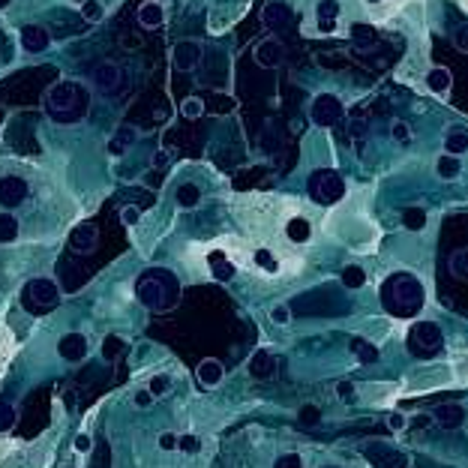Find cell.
Here are the masks:
<instances>
[{
  "label": "cell",
  "instance_id": "obj_5",
  "mask_svg": "<svg viewBox=\"0 0 468 468\" xmlns=\"http://www.w3.org/2000/svg\"><path fill=\"white\" fill-rule=\"evenodd\" d=\"M57 297H61V288H57L52 280H45V276L31 280V282L24 285V306H27V310H33V312L54 306Z\"/></svg>",
  "mask_w": 468,
  "mask_h": 468
},
{
  "label": "cell",
  "instance_id": "obj_7",
  "mask_svg": "<svg viewBox=\"0 0 468 468\" xmlns=\"http://www.w3.org/2000/svg\"><path fill=\"white\" fill-rule=\"evenodd\" d=\"M408 348L412 352H435V348H441V331H438V324L417 322L408 331Z\"/></svg>",
  "mask_w": 468,
  "mask_h": 468
},
{
  "label": "cell",
  "instance_id": "obj_14",
  "mask_svg": "<svg viewBox=\"0 0 468 468\" xmlns=\"http://www.w3.org/2000/svg\"><path fill=\"white\" fill-rule=\"evenodd\" d=\"M432 423H438L441 430H456V426H462L465 423V408L462 405H453V402H447V405H438L432 408Z\"/></svg>",
  "mask_w": 468,
  "mask_h": 468
},
{
  "label": "cell",
  "instance_id": "obj_46",
  "mask_svg": "<svg viewBox=\"0 0 468 468\" xmlns=\"http://www.w3.org/2000/svg\"><path fill=\"white\" fill-rule=\"evenodd\" d=\"M73 447H75L78 453H91V447H93V438H91V435H75Z\"/></svg>",
  "mask_w": 468,
  "mask_h": 468
},
{
  "label": "cell",
  "instance_id": "obj_21",
  "mask_svg": "<svg viewBox=\"0 0 468 468\" xmlns=\"http://www.w3.org/2000/svg\"><path fill=\"white\" fill-rule=\"evenodd\" d=\"M435 174L441 177V181H456V177L462 174V159H460V156H451V153L438 156V163H435Z\"/></svg>",
  "mask_w": 468,
  "mask_h": 468
},
{
  "label": "cell",
  "instance_id": "obj_27",
  "mask_svg": "<svg viewBox=\"0 0 468 468\" xmlns=\"http://www.w3.org/2000/svg\"><path fill=\"white\" fill-rule=\"evenodd\" d=\"M133 142H135V133L129 126H121V129H117V135L108 142V153H112V156H123L126 147L133 144Z\"/></svg>",
  "mask_w": 468,
  "mask_h": 468
},
{
  "label": "cell",
  "instance_id": "obj_25",
  "mask_svg": "<svg viewBox=\"0 0 468 468\" xmlns=\"http://www.w3.org/2000/svg\"><path fill=\"white\" fill-rule=\"evenodd\" d=\"M468 151V133L465 129H451L444 138V153H451V156H462Z\"/></svg>",
  "mask_w": 468,
  "mask_h": 468
},
{
  "label": "cell",
  "instance_id": "obj_36",
  "mask_svg": "<svg viewBox=\"0 0 468 468\" xmlns=\"http://www.w3.org/2000/svg\"><path fill=\"white\" fill-rule=\"evenodd\" d=\"M297 421H301V426H318V421H322V408H318V405H303L301 412H297Z\"/></svg>",
  "mask_w": 468,
  "mask_h": 468
},
{
  "label": "cell",
  "instance_id": "obj_8",
  "mask_svg": "<svg viewBox=\"0 0 468 468\" xmlns=\"http://www.w3.org/2000/svg\"><path fill=\"white\" fill-rule=\"evenodd\" d=\"M252 57H255V63L258 66H264V69H276L282 61H285V45L280 43V39H262V43L255 45V52H252Z\"/></svg>",
  "mask_w": 468,
  "mask_h": 468
},
{
  "label": "cell",
  "instance_id": "obj_24",
  "mask_svg": "<svg viewBox=\"0 0 468 468\" xmlns=\"http://www.w3.org/2000/svg\"><path fill=\"white\" fill-rule=\"evenodd\" d=\"M285 234H288V241H294V243H306V241H310V234H312V225L306 222L303 216H294V219H288Z\"/></svg>",
  "mask_w": 468,
  "mask_h": 468
},
{
  "label": "cell",
  "instance_id": "obj_39",
  "mask_svg": "<svg viewBox=\"0 0 468 468\" xmlns=\"http://www.w3.org/2000/svg\"><path fill=\"white\" fill-rule=\"evenodd\" d=\"M13 423H15V408L6 405V402H0V432H6Z\"/></svg>",
  "mask_w": 468,
  "mask_h": 468
},
{
  "label": "cell",
  "instance_id": "obj_38",
  "mask_svg": "<svg viewBox=\"0 0 468 468\" xmlns=\"http://www.w3.org/2000/svg\"><path fill=\"white\" fill-rule=\"evenodd\" d=\"M234 108V99L232 96H213L211 99V108L207 112H213V114H228Z\"/></svg>",
  "mask_w": 468,
  "mask_h": 468
},
{
  "label": "cell",
  "instance_id": "obj_19",
  "mask_svg": "<svg viewBox=\"0 0 468 468\" xmlns=\"http://www.w3.org/2000/svg\"><path fill=\"white\" fill-rule=\"evenodd\" d=\"M195 375H198V382H202V387H216V384H222L225 370H222V363H219V361H202V363H198V370H195Z\"/></svg>",
  "mask_w": 468,
  "mask_h": 468
},
{
  "label": "cell",
  "instance_id": "obj_41",
  "mask_svg": "<svg viewBox=\"0 0 468 468\" xmlns=\"http://www.w3.org/2000/svg\"><path fill=\"white\" fill-rule=\"evenodd\" d=\"M273 468H303V456H297V453H282L280 460L273 462Z\"/></svg>",
  "mask_w": 468,
  "mask_h": 468
},
{
  "label": "cell",
  "instance_id": "obj_42",
  "mask_svg": "<svg viewBox=\"0 0 468 468\" xmlns=\"http://www.w3.org/2000/svg\"><path fill=\"white\" fill-rule=\"evenodd\" d=\"M271 322L273 324H288V322H292V310H288L285 303H276L271 310Z\"/></svg>",
  "mask_w": 468,
  "mask_h": 468
},
{
  "label": "cell",
  "instance_id": "obj_33",
  "mask_svg": "<svg viewBox=\"0 0 468 468\" xmlns=\"http://www.w3.org/2000/svg\"><path fill=\"white\" fill-rule=\"evenodd\" d=\"M204 112H207V103H204V99H198V96H186L181 103V114L189 117V121H198Z\"/></svg>",
  "mask_w": 468,
  "mask_h": 468
},
{
  "label": "cell",
  "instance_id": "obj_18",
  "mask_svg": "<svg viewBox=\"0 0 468 468\" xmlns=\"http://www.w3.org/2000/svg\"><path fill=\"white\" fill-rule=\"evenodd\" d=\"M276 372V357L271 352H255L252 354V361H250V375L252 378H271Z\"/></svg>",
  "mask_w": 468,
  "mask_h": 468
},
{
  "label": "cell",
  "instance_id": "obj_11",
  "mask_svg": "<svg viewBox=\"0 0 468 468\" xmlns=\"http://www.w3.org/2000/svg\"><path fill=\"white\" fill-rule=\"evenodd\" d=\"M99 243V228L93 222H84V225H75L73 234H69V246H73L75 252H93Z\"/></svg>",
  "mask_w": 468,
  "mask_h": 468
},
{
  "label": "cell",
  "instance_id": "obj_35",
  "mask_svg": "<svg viewBox=\"0 0 468 468\" xmlns=\"http://www.w3.org/2000/svg\"><path fill=\"white\" fill-rule=\"evenodd\" d=\"M366 282V273H363V267H357V264H348L345 271H342V285L345 288H363Z\"/></svg>",
  "mask_w": 468,
  "mask_h": 468
},
{
  "label": "cell",
  "instance_id": "obj_32",
  "mask_svg": "<svg viewBox=\"0 0 468 468\" xmlns=\"http://www.w3.org/2000/svg\"><path fill=\"white\" fill-rule=\"evenodd\" d=\"M18 237V219L13 213H0V243H13Z\"/></svg>",
  "mask_w": 468,
  "mask_h": 468
},
{
  "label": "cell",
  "instance_id": "obj_20",
  "mask_svg": "<svg viewBox=\"0 0 468 468\" xmlns=\"http://www.w3.org/2000/svg\"><path fill=\"white\" fill-rule=\"evenodd\" d=\"M315 15H318V27H322L324 33H331L336 27V15H340V3L336 0H322V3L315 6Z\"/></svg>",
  "mask_w": 468,
  "mask_h": 468
},
{
  "label": "cell",
  "instance_id": "obj_54",
  "mask_svg": "<svg viewBox=\"0 0 468 468\" xmlns=\"http://www.w3.org/2000/svg\"><path fill=\"white\" fill-rule=\"evenodd\" d=\"M75 3H84V0H75Z\"/></svg>",
  "mask_w": 468,
  "mask_h": 468
},
{
  "label": "cell",
  "instance_id": "obj_23",
  "mask_svg": "<svg viewBox=\"0 0 468 468\" xmlns=\"http://www.w3.org/2000/svg\"><path fill=\"white\" fill-rule=\"evenodd\" d=\"M451 73H447L444 66H435V69H430V73H426V87H430L432 93H447L451 91Z\"/></svg>",
  "mask_w": 468,
  "mask_h": 468
},
{
  "label": "cell",
  "instance_id": "obj_28",
  "mask_svg": "<svg viewBox=\"0 0 468 468\" xmlns=\"http://www.w3.org/2000/svg\"><path fill=\"white\" fill-rule=\"evenodd\" d=\"M99 352H103L105 361H117L123 352H126V342H123V336H117V333H108L103 345H99Z\"/></svg>",
  "mask_w": 468,
  "mask_h": 468
},
{
  "label": "cell",
  "instance_id": "obj_3",
  "mask_svg": "<svg viewBox=\"0 0 468 468\" xmlns=\"http://www.w3.org/2000/svg\"><path fill=\"white\" fill-rule=\"evenodd\" d=\"M135 297L147 306V310H168V306L177 301V292H174V282H172L168 273L147 271L135 285Z\"/></svg>",
  "mask_w": 468,
  "mask_h": 468
},
{
  "label": "cell",
  "instance_id": "obj_47",
  "mask_svg": "<svg viewBox=\"0 0 468 468\" xmlns=\"http://www.w3.org/2000/svg\"><path fill=\"white\" fill-rule=\"evenodd\" d=\"M391 133H393L396 142H408V135H412V133H408V123H402V121H396Z\"/></svg>",
  "mask_w": 468,
  "mask_h": 468
},
{
  "label": "cell",
  "instance_id": "obj_6",
  "mask_svg": "<svg viewBox=\"0 0 468 468\" xmlns=\"http://www.w3.org/2000/svg\"><path fill=\"white\" fill-rule=\"evenodd\" d=\"M342 103L336 99L333 93H318L312 99V105H310V117H312V123L318 126H333V123H340L342 121Z\"/></svg>",
  "mask_w": 468,
  "mask_h": 468
},
{
  "label": "cell",
  "instance_id": "obj_52",
  "mask_svg": "<svg viewBox=\"0 0 468 468\" xmlns=\"http://www.w3.org/2000/svg\"><path fill=\"white\" fill-rule=\"evenodd\" d=\"M151 402H153V396L147 393V391H138V393H135V405H138V408H144V405H151Z\"/></svg>",
  "mask_w": 468,
  "mask_h": 468
},
{
  "label": "cell",
  "instance_id": "obj_45",
  "mask_svg": "<svg viewBox=\"0 0 468 468\" xmlns=\"http://www.w3.org/2000/svg\"><path fill=\"white\" fill-rule=\"evenodd\" d=\"M177 447L186 451V453H195L198 451V438L195 435H181V438H177Z\"/></svg>",
  "mask_w": 468,
  "mask_h": 468
},
{
  "label": "cell",
  "instance_id": "obj_55",
  "mask_svg": "<svg viewBox=\"0 0 468 468\" xmlns=\"http://www.w3.org/2000/svg\"><path fill=\"white\" fill-rule=\"evenodd\" d=\"M370 3H378V0H370Z\"/></svg>",
  "mask_w": 468,
  "mask_h": 468
},
{
  "label": "cell",
  "instance_id": "obj_50",
  "mask_svg": "<svg viewBox=\"0 0 468 468\" xmlns=\"http://www.w3.org/2000/svg\"><path fill=\"white\" fill-rule=\"evenodd\" d=\"M159 447H163V451H174V447H177V435L165 432L163 438H159Z\"/></svg>",
  "mask_w": 468,
  "mask_h": 468
},
{
  "label": "cell",
  "instance_id": "obj_26",
  "mask_svg": "<svg viewBox=\"0 0 468 468\" xmlns=\"http://www.w3.org/2000/svg\"><path fill=\"white\" fill-rule=\"evenodd\" d=\"M174 198H177V207L189 211V207H195L198 202H202V189H198L195 183H181V186H177V193H174Z\"/></svg>",
  "mask_w": 468,
  "mask_h": 468
},
{
  "label": "cell",
  "instance_id": "obj_51",
  "mask_svg": "<svg viewBox=\"0 0 468 468\" xmlns=\"http://www.w3.org/2000/svg\"><path fill=\"white\" fill-rule=\"evenodd\" d=\"M354 33H357V39H366V43H375V33L370 31V27H361V24H357V27H354Z\"/></svg>",
  "mask_w": 468,
  "mask_h": 468
},
{
  "label": "cell",
  "instance_id": "obj_40",
  "mask_svg": "<svg viewBox=\"0 0 468 468\" xmlns=\"http://www.w3.org/2000/svg\"><path fill=\"white\" fill-rule=\"evenodd\" d=\"M255 264L262 267V271H267V273H273V271H276V258L267 252V250H258V252H255Z\"/></svg>",
  "mask_w": 468,
  "mask_h": 468
},
{
  "label": "cell",
  "instance_id": "obj_2",
  "mask_svg": "<svg viewBox=\"0 0 468 468\" xmlns=\"http://www.w3.org/2000/svg\"><path fill=\"white\" fill-rule=\"evenodd\" d=\"M87 103H91V96H87V91L78 82L54 84L45 96V108H48V114H52V121H57V123L82 121L87 114Z\"/></svg>",
  "mask_w": 468,
  "mask_h": 468
},
{
  "label": "cell",
  "instance_id": "obj_10",
  "mask_svg": "<svg viewBox=\"0 0 468 468\" xmlns=\"http://www.w3.org/2000/svg\"><path fill=\"white\" fill-rule=\"evenodd\" d=\"M24 198H27V183L22 177H15V174L0 177V204L13 211V207L24 204Z\"/></svg>",
  "mask_w": 468,
  "mask_h": 468
},
{
  "label": "cell",
  "instance_id": "obj_53",
  "mask_svg": "<svg viewBox=\"0 0 468 468\" xmlns=\"http://www.w3.org/2000/svg\"><path fill=\"white\" fill-rule=\"evenodd\" d=\"M151 163H153V168H165V165H168V153H165V151L153 153V159H151Z\"/></svg>",
  "mask_w": 468,
  "mask_h": 468
},
{
  "label": "cell",
  "instance_id": "obj_44",
  "mask_svg": "<svg viewBox=\"0 0 468 468\" xmlns=\"http://www.w3.org/2000/svg\"><path fill=\"white\" fill-rule=\"evenodd\" d=\"M138 219H142V211H138V207H133V204L121 211V222H123V225H138Z\"/></svg>",
  "mask_w": 468,
  "mask_h": 468
},
{
  "label": "cell",
  "instance_id": "obj_1",
  "mask_svg": "<svg viewBox=\"0 0 468 468\" xmlns=\"http://www.w3.org/2000/svg\"><path fill=\"white\" fill-rule=\"evenodd\" d=\"M423 301H426V294H423L421 280H414V276H408V273H396L382 285V303H384V310L393 315L421 312Z\"/></svg>",
  "mask_w": 468,
  "mask_h": 468
},
{
  "label": "cell",
  "instance_id": "obj_12",
  "mask_svg": "<svg viewBox=\"0 0 468 468\" xmlns=\"http://www.w3.org/2000/svg\"><path fill=\"white\" fill-rule=\"evenodd\" d=\"M93 84L99 93H114L117 87H121V66L117 63H99L93 69Z\"/></svg>",
  "mask_w": 468,
  "mask_h": 468
},
{
  "label": "cell",
  "instance_id": "obj_16",
  "mask_svg": "<svg viewBox=\"0 0 468 468\" xmlns=\"http://www.w3.org/2000/svg\"><path fill=\"white\" fill-rule=\"evenodd\" d=\"M198 57H202V48L193 39H186V43H177L174 48V66L181 69V73H189V69L198 66Z\"/></svg>",
  "mask_w": 468,
  "mask_h": 468
},
{
  "label": "cell",
  "instance_id": "obj_15",
  "mask_svg": "<svg viewBox=\"0 0 468 468\" xmlns=\"http://www.w3.org/2000/svg\"><path fill=\"white\" fill-rule=\"evenodd\" d=\"M48 43H52V36H48V31L43 24H27L22 27V45H24V52H31V54H39V52H45Z\"/></svg>",
  "mask_w": 468,
  "mask_h": 468
},
{
  "label": "cell",
  "instance_id": "obj_17",
  "mask_svg": "<svg viewBox=\"0 0 468 468\" xmlns=\"http://www.w3.org/2000/svg\"><path fill=\"white\" fill-rule=\"evenodd\" d=\"M165 22V6L159 3V0H147V3H142V9H138V24L147 27V31H153V27H159Z\"/></svg>",
  "mask_w": 468,
  "mask_h": 468
},
{
  "label": "cell",
  "instance_id": "obj_30",
  "mask_svg": "<svg viewBox=\"0 0 468 468\" xmlns=\"http://www.w3.org/2000/svg\"><path fill=\"white\" fill-rule=\"evenodd\" d=\"M211 271H213L216 280L225 282V280H232V276H234V264L228 262L222 252H213V255H211Z\"/></svg>",
  "mask_w": 468,
  "mask_h": 468
},
{
  "label": "cell",
  "instance_id": "obj_43",
  "mask_svg": "<svg viewBox=\"0 0 468 468\" xmlns=\"http://www.w3.org/2000/svg\"><path fill=\"white\" fill-rule=\"evenodd\" d=\"M387 426H391V432H402L408 426V417L402 412H391L387 414Z\"/></svg>",
  "mask_w": 468,
  "mask_h": 468
},
{
  "label": "cell",
  "instance_id": "obj_13",
  "mask_svg": "<svg viewBox=\"0 0 468 468\" xmlns=\"http://www.w3.org/2000/svg\"><path fill=\"white\" fill-rule=\"evenodd\" d=\"M262 24L267 31H282V27L292 24V9L280 3V0H273V3H267L262 9Z\"/></svg>",
  "mask_w": 468,
  "mask_h": 468
},
{
  "label": "cell",
  "instance_id": "obj_49",
  "mask_svg": "<svg viewBox=\"0 0 468 468\" xmlns=\"http://www.w3.org/2000/svg\"><path fill=\"white\" fill-rule=\"evenodd\" d=\"M336 396H340V400H352V396H354V384H348V382L336 384Z\"/></svg>",
  "mask_w": 468,
  "mask_h": 468
},
{
  "label": "cell",
  "instance_id": "obj_31",
  "mask_svg": "<svg viewBox=\"0 0 468 468\" xmlns=\"http://www.w3.org/2000/svg\"><path fill=\"white\" fill-rule=\"evenodd\" d=\"M78 13H82L84 22L96 24V22H103V18H105V6L99 3V0H84V3H78Z\"/></svg>",
  "mask_w": 468,
  "mask_h": 468
},
{
  "label": "cell",
  "instance_id": "obj_37",
  "mask_svg": "<svg viewBox=\"0 0 468 468\" xmlns=\"http://www.w3.org/2000/svg\"><path fill=\"white\" fill-rule=\"evenodd\" d=\"M168 387H172V378H168V375H153L151 384H147V393H151L153 400H159V396L168 393Z\"/></svg>",
  "mask_w": 468,
  "mask_h": 468
},
{
  "label": "cell",
  "instance_id": "obj_9",
  "mask_svg": "<svg viewBox=\"0 0 468 468\" xmlns=\"http://www.w3.org/2000/svg\"><path fill=\"white\" fill-rule=\"evenodd\" d=\"M87 352H91V342H87L84 333H66L63 340L57 342V354H61L63 361H69V363L84 361Z\"/></svg>",
  "mask_w": 468,
  "mask_h": 468
},
{
  "label": "cell",
  "instance_id": "obj_48",
  "mask_svg": "<svg viewBox=\"0 0 468 468\" xmlns=\"http://www.w3.org/2000/svg\"><path fill=\"white\" fill-rule=\"evenodd\" d=\"M453 43H456V48H462V52H468V27H460V31L453 33Z\"/></svg>",
  "mask_w": 468,
  "mask_h": 468
},
{
  "label": "cell",
  "instance_id": "obj_34",
  "mask_svg": "<svg viewBox=\"0 0 468 468\" xmlns=\"http://www.w3.org/2000/svg\"><path fill=\"white\" fill-rule=\"evenodd\" d=\"M352 352L357 354L361 363H378V348L372 342H363V340H354L352 342Z\"/></svg>",
  "mask_w": 468,
  "mask_h": 468
},
{
  "label": "cell",
  "instance_id": "obj_4",
  "mask_svg": "<svg viewBox=\"0 0 468 468\" xmlns=\"http://www.w3.org/2000/svg\"><path fill=\"white\" fill-rule=\"evenodd\" d=\"M310 195L318 204H336L345 195V181L333 168H318L310 174Z\"/></svg>",
  "mask_w": 468,
  "mask_h": 468
},
{
  "label": "cell",
  "instance_id": "obj_22",
  "mask_svg": "<svg viewBox=\"0 0 468 468\" xmlns=\"http://www.w3.org/2000/svg\"><path fill=\"white\" fill-rule=\"evenodd\" d=\"M447 271H451L453 280L468 282V246H462V250L451 252V258H447Z\"/></svg>",
  "mask_w": 468,
  "mask_h": 468
},
{
  "label": "cell",
  "instance_id": "obj_29",
  "mask_svg": "<svg viewBox=\"0 0 468 468\" xmlns=\"http://www.w3.org/2000/svg\"><path fill=\"white\" fill-rule=\"evenodd\" d=\"M402 225L408 232H423L426 228V211L423 207H405L402 211Z\"/></svg>",
  "mask_w": 468,
  "mask_h": 468
}]
</instances>
